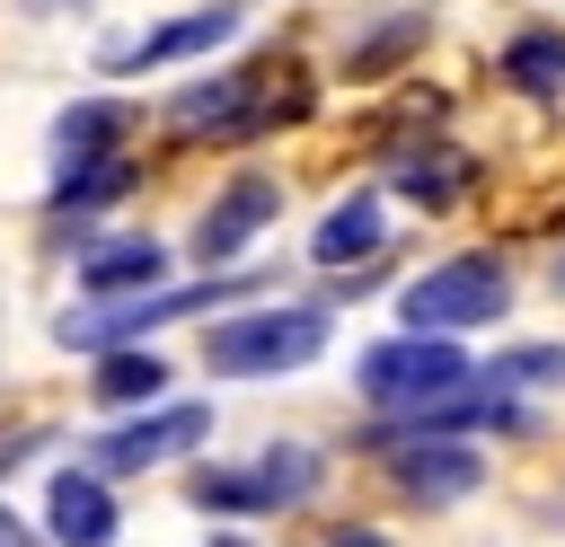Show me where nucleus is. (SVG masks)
Returning <instances> with one entry per match:
<instances>
[{
	"instance_id": "obj_1",
	"label": "nucleus",
	"mask_w": 565,
	"mask_h": 547,
	"mask_svg": "<svg viewBox=\"0 0 565 547\" xmlns=\"http://www.w3.org/2000/svg\"><path fill=\"white\" fill-rule=\"evenodd\" d=\"M309 115H318V79H309L291 53L221 62V71H203V79H185V88L168 97V132H177V141H221V150L265 141V132L309 124Z\"/></svg>"
},
{
	"instance_id": "obj_2",
	"label": "nucleus",
	"mask_w": 565,
	"mask_h": 547,
	"mask_svg": "<svg viewBox=\"0 0 565 547\" xmlns=\"http://www.w3.org/2000/svg\"><path fill=\"white\" fill-rule=\"evenodd\" d=\"M335 344V318L318 300H238L230 318L203 326V371L212 379H282L309 371Z\"/></svg>"
},
{
	"instance_id": "obj_3",
	"label": "nucleus",
	"mask_w": 565,
	"mask_h": 547,
	"mask_svg": "<svg viewBox=\"0 0 565 547\" xmlns=\"http://www.w3.org/2000/svg\"><path fill=\"white\" fill-rule=\"evenodd\" d=\"M494 318H512V265L494 247H459L397 282V326L415 335H477Z\"/></svg>"
},
{
	"instance_id": "obj_4",
	"label": "nucleus",
	"mask_w": 565,
	"mask_h": 547,
	"mask_svg": "<svg viewBox=\"0 0 565 547\" xmlns=\"http://www.w3.org/2000/svg\"><path fill=\"white\" fill-rule=\"evenodd\" d=\"M468 379H477V362H468L459 335H415V326H397V335H380V344L353 353V397H362L371 415H415V406H433V397H450V388H468Z\"/></svg>"
},
{
	"instance_id": "obj_5",
	"label": "nucleus",
	"mask_w": 565,
	"mask_h": 547,
	"mask_svg": "<svg viewBox=\"0 0 565 547\" xmlns=\"http://www.w3.org/2000/svg\"><path fill=\"white\" fill-rule=\"evenodd\" d=\"M371 450H380V476L397 485V503H424V512H450L486 485V450L450 441V432H371Z\"/></svg>"
},
{
	"instance_id": "obj_6",
	"label": "nucleus",
	"mask_w": 565,
	"mask_h": 547,
	"mask_svg": "<svg viewBox=\"0 0 565 547\" xmlns=\"http://www.w3.org/2000/svg\"><path fill=\"white\" fill-rule=\"evenodd\" d=\"M212 441V406L203 397H159V406H141V415H124L115 432H97V450H88V468L97 476H141V468H168V459H194Z\"/></svg>"
},
{
	"instance_id": "obj_7",
	"label": "nucleus",
	"mask_w": 565,
	"mask_h": 547,
	"mask_svg": "<svg viewBox=\"0 0 565 547\" xmlns=\"http://www.w3.org/2000/svg\"><path fill=\"white\" fill-rule=\"evenodd\" d=\"M274 221H282V176H274V168H238V176L194 212V265H203V274L238 265Z\"/></svg>"
},
{
	"instance_id": "obj_8",
	"label": "nucleus",
	"mask_w": 565,
	"mask_h": 547,
	"mask_svg": "<svg viewBox=\"0 0 565 547\" xmlns=\"http://www.w3.org/2000/svg\"><path fill=\"white\" fill-rule=\"evenodd\" d=\"M230 35H238V0H212V9L159 18V26L132 35V44H97V71H106V79H141V71H168V62H212Z\"/></svg>"
},
{
	"instance_id": "obj_9",
	"label": "nucleus",
	"mask_w": 565,
	"mask_h": 547,
	"mask_svg": "<svg viewBox=\"0 0 565 547\" xmlns=\"http://www.w3.org/2000/svg\"><path fill=\"white\" fill-rule=\"evenodd\" d=\"M388 185L380 194H397V203H415V212H450V203H468L477 194V150H459V141H441L433 124L424 132H406L397 150H388V168H380Z\"/></svg>"
},
{
	"instance_id": "obj_10",
	"label": "nucleus",
	"mask_w": 565,
	"mask_h": 547,
	"mask_svg": "<svg viewBox=\"0 0 565 547\" xmlns=\"http://www.w3.org/2000/svg\"><path fill=\"white\" fill-rule=\"evenodd\" d=\"M371 256H388V194H380V185H353V194L327 203V221L309 229V265H318V274H353V265H371Z\"/></svg>"
},
{
	"instance_id": "obj_11",
	"label": "nucleus",
	"mask_w": 565,
	"mask_h": 547,
	"mask_svg": "<svg viewBox=\"0 0 565 547\" xmlns=\"http://www.w3.org/2000/svg\"><path fill=\"white\" fill-rule=\"evenodd\" d=\"M44 529H53V547H115V529H124L115 476H97V468H53V485H44Z\"/></svg>"
},
{
	"instance_id": "obj_12",
	"label": "nucleus",
	"mask_w": 565,
	"mask_h": 547,
	"mask_svg": "<svg viewBox=\"0 0 565 547\" xmlns=\"http://www.w3.org/2000/svg\"><path fill=\"white\" fill-rule=\"evenodd\" d=\"M168 282V247L141 229V238H88L79 247V291L88 300H132V291H159Z\"/></svg>"
},
{
	"instance_id": "obj_13",
	"label": "nucleus",
	"mask_w": 565,
	"mask_h": 547,
	"mask_svg": "<svg viewBox=\"0 0 565 547\" xmlns=\"http://www.w3.org/2000/svg\"><path fill=\"white\" fill-rule=\"evenodd\" d=\"M494 79H503L521 106H565V26L530 18L521 35H503V53H494Z\"/></svg>"
},
{
	"instance_id": "obj_14",
	"label": "nucleus",
	"mask_w": 565,
	"mask_h": 547,
	"mask_svg": "<svg viewBox=\"0 0 565 547\" xmlns=\"http://www.w3.org/2000/svg\"><path fill=\"white\" fill-rule=\"evenodd\" d=\"M132 194V150H97V159H53V185H44V212L53 221H88L106 203Z\"/></svg>"
},
{
	"instance_id": "obj_15",
	"label": "nucleus",
	"mask_w": 565,
	"mask_h": 547,
	"mask_svg": "<svg viewBox=\"0 0 565 547\" xmlns=\"http://www.w3.org/2000/svg\"><path fill=\"white\" fill-rule=\"evenodd\" d=\"M247 468H256L265 521H274V512H309V503L327 494V450H309V441H265Z\"/></svg>"
},
{
	"instance_id": "obj_16",
	"label": "nucleus",
	"mask_w": 565,
	"mask_h": 547,
	"mask_svg": "<svg viewBox=\"0 0 565 547\" xmlns=\"http://www.w3.org/2000/svg\"><path fill=\"white\" fill-rule=\"evenodd\" d=\"M424 35H433V18H424V9H388L380 26H362V35L344 44V62H335V71H344L353 88H371V79H388L397 62H415V53H424Z\"/></svg>"
},
{
	"instance_id": "obj_17",
	"label": "nucleus",
	"mask_w": 565,
	"mask_h": 547,
	"mask_svg": "<svg viewBox=\"0 0 565 547\" xmlns=\"http://www.w3.org/2000/svg\"><path fill=\"white\" fill-rule=\"evenodd\" d=\"M88 362H97V371H88V397L115 406V415H141V406L168 397V362H159L150 344H115V353H88Z\"/></svg>"
},
{
	"instance_id": "obj_18",
	"label": "nucleus",
	"mask_w": 565,
	"mask_h": 547,
	"mask_svg": "<svg viewBox=\"0 0 565 547\" xmlns=\"http://www.w3.org/2000/svg\"><path fill=\"white\" fill-rule=\"evenodd\" d=\"M132 124H141V106H124V97H79V106H62V115H53V159L124 150V141H132Z\"/></svg>"
},
{
	"instance_id": "obj_19",
	"label": "nucleus",
	"mask_w": 565,
	"mask_h": 547,
	"mask_svg": "<svg viewBox=\"0 0 565 547\" xmlns=\"http://www.w3.org/2000/svg\"><path fill=\"white\" fill-rule=\"evenodd\" d=\"M494 388H512V397H547V388H565V344H503L494 362H477Z\"/></svg>"
},
{
	"instance_id": "obj_20",
	"label": "nucleus",
	"mask_w": 565,
	"mask_h": 547,
	"mask_svg": "<svg viewBox=\"0 0 565 547\" xmlns=\"http://www.w3.org/2000/svg\"><path fill=\"white\" fill-rule=\"evenodd\" d=\"M318 547H397V538H380V529H371V521H335V529H327V538H318Z\"/></svg>"
},
{
	"instance_id": "obj_21",
	"label": "nucleus",
	"mask_w": 565,
	"mask_h": 547,
	"mask_svg": "<svg viewBox=\"0 0 565 547\" xmlns=\"http://www.w3.org/2000/svg\"><path fill=\"white\" fill-rule=\"evenodd\" d=\"M0 547H44V538H35L26 521H9V529H0Z\"/></svg>"
},
{
	"instance_id": "obj_22",
	"label": "nucleus",
	"mask_w": 565,
	"mask_h": 547,
	"mask_svg": "<svg viewBox=\"0 0 565 547\" xmlns=\"http://www.w3.org/2000/svg\"><path fill=\"white\" fill-rule=\"evenodd\" d=\"M547 282H556V300H565V247H556V265H547Z\"/></svg>"
},
{
	"instance_id": "obj_23",
	"label": "nucleus",
	"mask_w": 565,
	"mask_h": 547,
	"mask_svg": "<svg viewBox=\"0 0 565 547\" xmlns=\"http://www.w3.org/2000/svg\"><path fill=\"white\" fill-rule=\"evenodd\" d=\"M212 547H247V538H230V529H212Z\"/></svg>"
},
{
	"instance_id": "obj_24",
	"label": "nucleus",
	"mask_w": 565,
	"mask_h": 547,
	"mask_svg": "<svg viewBox=\"0 0 565 547\" xmlns=\"http://www.w3.org/2000/svg\"><path fill=\"white\" fill-rule=\"evenodd\" d=\"M0 529H9V503H0Z\"/></svg>"
}]
</instances>
